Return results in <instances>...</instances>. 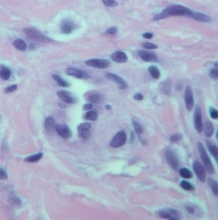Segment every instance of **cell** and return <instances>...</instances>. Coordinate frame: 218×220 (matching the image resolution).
<instances>
[{"label":"cell","instance_id":"cell-43","mask_svg":"<svg viewBox=\"0 0 218 220\" xmlns=\"http://www.w3.org/2000/svg\"><path fill=\"white\" fill-rule=\"evenodd\" d=\"M142 37L144 38H146V39H151L152 37H153V34L150 33H145L142 34Z\"/></svg>","mask_w":218,"mask_h":220},{"label":"cell","instance_id":"cell-49","mask_svg":"<svg viewBox=\"0 0 218 220\" xmlns=\"http://www.w3.org/2000/svg\"><path fill=\"white\" fill-rule=\"evenodd\" d=\"M217 137L218 138V132H217Z\"/></svg>","mask_w":218,"mask_h":220},{"label":"cell","instance_id":"cell-32","mask_svg":"<svg viewBox=\"0 0 218 220\" xmlns=\"http://www.w3.org/2000/svg\"><path fill=\"white\" fill-rule=\"evenodd\" d=\"M180 186L182 188H183L185 190H193V186L191 185V184L188 182L187 181H182L180 183Z\"/></svg>","mask_w":218,"mask_h":220},{"label":"cell","instance_id":"cell-8","mask_svg":"<svg viewBox=\"0 0 218 220\" xmlns=\"http://www.w3.org/2000/svg\"><path fill=\"white\" fill-rule=\"evenodd\" d=\"M105 77L108 80H111L117 84L119 88H120L121 89H124L127 88V87H128L127 83L121 77L115 75L114 74L110 73V72L105 73Z\"/></svg>","mask_w":218,"mask_h":220},{"label":"cell","instance_id":"cell-38","mask_svg":"<svg viewBox=\"0 0 218 220\" xmlns=\"http://www.w3.org/2000/svg\"><path fill=\"white\" fill-rule=\"evenodd\" d=\"M17 89V85H12V86L8 87V88H7L5 90V93H12V92L15 91Z\"/></svg>","mask_w":218,"mask_h":220},{"label":"cell","instance_id":"cell-6","mask_svg":"<svg viewBox=\"0 0 218 220\" xmlns=\"http://www.w3.org/2000/svg\"><path fill=\"white\" fill-rule=\"evenodd\" d=\"M194 124L197 131L201 133L203 131L202 111L199 105H196L194 112Z\"/></svg>","mask_w":218,"mask_h":220},{"label":"cell","instance_id":"cell-44","mask_svg":"<svg viewBox=\"0 0 218 220\" xmlns=\"http://www.w3.org/2000/svg\"><path fill=\"white\" fill-rule=\"evenodd\" d=\"M92 108H93V105H92V104H91V103L85 104V105H84V107H83V109H84V110H91V109H92Z\"/></svg>","mask_w":218,"mask_h":220},{"label":"cell","instance_id":"cell-35","mask_svg":"<svg viewBox=\"0 0 218 220\" xmlns=\"http://www.w3.org/2000/svg\"><path fill=\"white\" fill-rule=\"evenodd\" d=\"M209 112H210V116L213 119H218V110L217 109L210 107L209 109Z\"/></svg>","mask_w":218,"mask_h":220},{"label":"cell","instance_id":"cell-17","mask_svg":"<svg viewBox=\"0 0 218 220\" xmlns=\"http://www.w3.org/2000/svg\"><path fill=\"white\" fill-rule=\"evenodd\" d=\"M111 59L116 63H124L127 61L128 56L122 51H116L112 54Z\"/></svg>","mask_w":218,"mask_h":220},{"label":"cell","instance_id":"cell-22","mask_svg":"<svg viewBox=\"0 0 218 220\" xmlns=\"http://www.w3.org/2000/svg\"><path fill=\"white\" fill-rule=\"evenodd\" d=\"M203 130L204 131V133L206 137H210V136H212L214 132V127L213 124L210 122L206 121L204 124L203 125Z\"/></svg>","mask_w":218,"mask_h":220},{"label":"cell","instance_id":"cell-36","mask_svg":"<svg viewBox=\"0 0 218 220\" xmlns=\"http://www.w3.org/2000/svg\"><path fill=\"white\" fill-rule=\"evenodd\" d=\"M102 2L107 6H115L118 5L115 0H102Z\"/></svg>","mask_w":218,"mask_h":220},{"label":"cell","instance_id":"cell-25","mask_svg":"<svg viewBox=\"0 0 218 220\" xmlns=\"http://www.w3.org/2000/svg\"><path fill=\"white\" fill-rule=\"evenodd\" d=\"M148 70L151 76L153 77L154 79H159V77H160V72H159L158 68L156 67L151 66L148 68Z\"/></svg>","mask_w":218,"mask_h":220},{"label":"cell","instance_id":"cell-18","mask_svg":"<svg viewBox=\"0 0 218 220\" xmlns=\"http://www.w3.org/2000/svg\"><path fill=\"white\" fill-rule=\"evenodd\" d=\"M190 17L202 23H208L210 20V18L209 16L200 12H192Z\"/></svg>","mask_w":218,"mask_h":220},{"label":"cell","instance_id":"cell-11","mask_svg":"<svg viewBox=\"0 0 218 220\" xmlns=\"http://www.w3.org/2000/svg\"><path fill=\"white\" fill-rule=\"evenodd\" d=\"M55 129L60 137L64 139H69L71 137V132L69 127L66 124H57L56 125Z\"/></svg>","mask_w":218,"mask_h":220},{"label":"cell","instance_id":"cell-45","mask_svg":"<svg viewBox=\"0 0 218 220\" xmlns=\"http://www.w3.org/2000/svg\"><path fill=\"white\" fill-rule=\"evenodd\" d=\"M143 98L144 97H143L142 95L139 94V93L135 95L134 96H133V98L136 100H143Z\"/></svg>","mask_w":218,"mask_h":220},{"label":"cell","instance_id":"cell-14","mask_svg":"<svg viewBox=\"0 0 218 220\" xmlns=\"http://www.w3.org/2000/svg\"><path fill=\"white\" fill-rule=\"evenodd\" d=\"M138 55L142 58V60L146 62H157L158 58L156 55L152 52L147 51H140L138 52Z\"/></svg>","mask_w":218,"mask_h":220},{"label":"cell","instance_id":"cell-27","mask_svg":"<svg viewBox=\"0 0 218 220\" xmlns=\"http://www.w3.org/2000/svg\"><path fill=\"white\" fill-rule=\"evenodd\" d=\"M43 157V154L42 153H38L36 154H34L32 156H30V157H28L26 158H25V161L27 162H30V163H34V162H36L38 161Z\"/></svg>","mask_w":218,"mask_h":220},{"label":"cell","instance_id":"cell-4","mask_svg":"<svg viewBox=\"0 0 218 220\" xmlns=\"http://www.w3.org/2000/svg\"><path fill=\"white\" fill-rule=\"evenodd\" d=\"M85 63L88 67L100 69H105L111 65L110 61L103 59H91L87 60Z\"/></svg>","mask_w":218,"mask_h":220},{"label":"cell","instance_id":"cell-24","mask_svg":"<svg viewBox=\"0 0 218 220\" xmlns=\"http://www.w3.org/2000/svg\"><path fill=\"white\" fill-rule=\"evenodd\" d=\"M10 75H11V72L8 68L5 67L2 68L1 72H0V78L4 81L9 79Z\"/></svg>","mask_w":218,"mask_h":220},{"label":"cell","instance_id":"cell-1","mask_svg":"<svg viewBox=\"0 0 218 220\" xmlns=\"http://www.w3.org/2000/svg\"><path fill=\"white\" fill-rule=\"evenodd\" d=\"M192 11L183 6L173 5L164 9L160 13H158L154 17V20H159L170 16H186L190 17Z\"/></svg>","mask_w":218,"mask_h":220},{"label":"cell","instance_id":"cell-16","mask_svg":"<svg viewBox=\"0 0 218 220\" xmlns=\"http://www.w3.org/2000/svg\"><path fill=\"white\" fill-rule=\"evenodd\" d=\"M57 95L60 98L61 100L64 102L73 103L76 102V99L74 97V96L67 91H61L60 92H58Z\"/></svg>","mask_w":218,"mask_h":220},{"label":"cell","instance_id":"cell-37","mask_svg":"<svg viewBox=\"0 0 218 220\" xmlns=\"http://www.w3.org/2000/svg\"><path fill=\"white\" fill-rule=\"evenodd\" d=\"M143 47L146 49H156L158 48V46L152 43H150V42H147V43H145L142 45Z\"/></svg>","mask_w":218,"mask_h":220},{"label":"cell","instance_id":"cell-19","mask_svg":"<svg viewBox=\"0 0 218 220\" xmlns=\"http://www.w3.org/2000/svg\"><path fill=\"white\" fill-rule=\"evenodd\" d=\"M61 30L63 33L64 34H70L74 30V25L73 23L70 20H65L63 21V23L61 26Z\"/></svg>","mask_w":218,"mask_h":220},{"label":"cell","instance_id":"cell-29","mask_svg":"<svg viewBox=\"0 0 218 220\" xmlns=\"http://www.w3.org/2000/svg\"><path fill=\"white\" fill-rule=\"evenodd\" d=\"M53 78L57 82V83L60 85V86L62 87H68L69 84L68 83L65 81L64 79H63L61 77H60L59 75H53Z\"/></svg>","mask_w":218,"mask_h":220},{"label":"cell","instance_id":"cell-7","mask_svg":"<svg viewBox=\"0 0 218 220\" xmlns=\"http://www.w3.org/2000/svg\"><path fill=\"white\" fill-rule=\"evenodd\" d=\"M166 159L170 167L173 170H177L179 166V160L177 154L172 150H167L165 153Z\"/></svg>","mask_w":218,"mask_h":220},{"label":"cell","instance_id":"cell-23","mask_svg":"<svg viewBox=\"0 0 218 220\" xmlns=\"http://www.w3.org/2000/svg\"><path fill=\"white\" fill-rule=\"evenodd\" d=\"M13 45L15 46V47L19 51H24L27 48L26 42L21 39H17L16 40H15Z\"/></svg>","mask_w":218,"mask_h":220},{"label":"cell","instance_id":"cell-9","mask_svg":"<svg viewBox=\"0 0 218 220\" xmlns=\"http://www.w3.org/2000/svg\"><path fill=\"white\" fill-rule=\"evenodd\" d=\"M184 100L187 110L188 111H191L193 109L194 106V98L192 89L190 86H187L186 88Z\"/></svg>","mask_w":218,"mask_h":220},{"label":"cell","instance_id":"cell-39","mask_svg":"<svg viewBox=\"0 0 218 220\" xmlns=\"http://www.w3.org/2000/svg\"><path fill=\"white\" fill-rule=\"evenodd\" d=\"M210 77L214 79H218V69H213L210 73Z\"/></svg>","mask_w":218,"mask_h":220},{"label":"cell","instance_id":"cell-46","mask_svg":"<svg viewBox=\"0 0 218 220\" xmlns=\"http://www.w3.org/2000/svg\"><path fill=\"white\" fill-rule=\"evenodd\" d=\"M186 209L187 211L188 212H190V214H193L194 212V209H193V207H190V206H187V207H186Z\"/></svg>","mask_w":218,"mask_h":220},{"label":"cell","instance_id":"cell-15","mask_svg":"<svg viewBox=\"0 0 218 220\" xmlns=\"http://www.w3.org/2000/svg\"><path fill=\"white\" fill-rule=\"evenodd\" d=\"M159 216L164 219H178L177 212L174 209L162 210L159 212Z\"/></svg>","mask_w":218,"mask_h":220},{"label":"cell","instance_id":"cell-28","mask_svg":"<svg viewBox=\"0 0 218 220\" xmlns=\"http://www.w3.org/2000/svg\"><path fill=\"white\" fill-rule=\"evenodd\" d=\"M179 174H180V176H182L183 178H185V179H190L193 176L190 170H188L186 168H181L179 171Z\"/></svg>","mask_w":218,"mask_h":220},{"label":"cell","instance_id":"cell-21","mask_svg":"<svg viewBox=\"0 0 218 220\" xmlns=\"http://www.w3.org/2000/svg\"><path fill=\"white\" fill-rule=\"evenodd\" d=\"M45 127L47 132L51 133L53 130L55 128V120L53 117H48L45 119Z\"/></svg>","mask_w":218,"mask_h":220},{"label":"cell","instance_id":"cell-10","mask_svg":"<svg viewBox=\"0 0 218 220\" xmlns=\"http://www.w3.org/2000/svg\"><path fill=\"white\" fill-rule=\"evenodd\" d=\"M67 74L70 76L75 77L77 79H85L89 77L88 74L85 72L84 71L75 68H68L67 70Z\"/></svg>","mask_w":218,"mask_h":220},{"label":"cell","instance_id":"cell-3","mask_svg":"<svg viewBox=\"0 0 218 220\" xmlns=\"http://www.w3.org/2000/svg\"><path fill=\"white\" fill-rule=\"evenodd\" d=\"M23 31L29 38L43 42H48L51 41V40L50 38L46 37L39 31L33 29H31V28H25Z\"/></svg>","mask_w":218,"mask_h":220},{"label":"cell","instance_id":"cell-13","mask_svg":"<svg viewBox=\"0 0 218 220\" xmlns=\"http://www.w3.org/2000/svg\"><path fill=\"white\" fill-rule=\"evenodd\" d=\"M91 124L89 123H82L80 125H78L77 130L79 134V136L82 139H89L90 137V133H89V130L91 128Z\"/></svg>","mask_w":218,"mask_h":220},{"label":"cell","instance_id":"cell-42","mask_svg":"<svg viewBox=\"0 0 218 220\" xmlns=\"http://www.w3.org/2000/svg\"><path fill=\"white\" fill-rule=\"evenodd\" d=\"M116 32H117V28H116L115 27H110L107 31V33L110 34H115L116 33Z\"/></svg>","mask_w":218,"mask_h":220},{"label":"cell","instance_id":"cell-12","mask_svg":"<svg viewBox=\"0 0 218 220\" xmlns=\"http://www.w3.org/2000/svg\"><path fill=\"white\" fill-rule=\"evenodd\" d=\"M193 167L195 174H197V176L198 177L200 181L202 182H204L205 181L206 175H205V171L204 168H203V167H202V165L199 162L195 161L193 163Z\"/></svg>","mask_w":218,"mask_h":220},{"label":"cell","instance_id":"cell-34","mask_svg":"<svg viewBox=\"0 0 218 220\" xmlns=\"http://www.w3.org/2000/svg\"><path fill=\"white\" fill-rule=\"evenodd\" d=\"M133 126L135 129V131L136 133L140 134L142 133L143 128H142V126L139 123L135 121H134V120H133Z\"/></svg>","mask_w":218,"mask_h":220},{"label":"cell","instance_id":"cell-47","mask_svg":"<svg viewBox=\"0 0 218 220\" xmlns=\"http://www.w3.org/2000/svg\"><path fill=\"white\" fill-rule=\"evenodd\" d=\"M105 108L107 109H111V105H105Z\"/></svg>","mask_w":218,"mask_h":220},{"label":"cell","instance_id":"cell-41","mask_svg":"<svg viewBox=\"0 0 218 220\" xmlns=\"http://www.w3.org/2000/svg\"><path fill=\"white\" fill-rule=\"evenodd\" d=\"M7 178H8V175H7L6 171L2 168H0V179L5 180Z\"/></svg>","mask_w":218,"mask_h":220},{"label":"cell","instance_id":"cell-26","mask_svg":"<svg viewBox=\"0 0 218 220\" xmlns=\"http://www.w3.org/2000/svg\"><path fill=\"white\" fill-rule=\"evenodd\" d=\"M209 183L214 195L218 197V183L211 178L209 179Z\"/></svg>","mask_w":218,"mask_h":220},{"label":"cell","instance_id":"cell-30","mask_svg":"<svg viewBox=\"0 0 218 220\" xmlns=\"http://www.w3.org/2000/svg\"><path fill=\"white\" fill-rule=\"evenodd\" d=\"M98 118V114L94 110H91L87 112L85 115V119L87 120L95 121Z\"/></svg>","mask_w":218,"mask_h":220},{"label":"cell","instance_id":"cell-2","mask_svg":"<svg viewBox=\"0 0 218 220\" xmlns=\"http://www.w3.org/2000/svg\"><path fill=\"white\" fill-rule=\"evenodd\" d=\"M197 147L202 160L203 163V164H204L206 169L207 170V171L210 174H213L214 172V168L212 164L211 161H210V160L208 157L207 153L205 150L204 147H203V146L201 142H198L197 144Z\"/></svg>","mask_w":218,"mask_h":220},{"label":"cell","instance_id":"cell-31","mask_svg":"<svg viewBox=\"0 0 218 220\" xmlns=\"http://www.w3.org/2000/svg\"><path fill=\"white\" fill-rule=\"evenodd\" d=\"M170 89H171L170 82L168 80L164 82V83L163 84V87H162V90L163 91V93L166 95H168L170 91Z\"/></svg>","mask_w":218,"mask_h":220},{"label":"cell","instance_id":"cell-33","mask_svg":"<svg viewBox=\"0 0 218 220\" xmlns=\"http://www.w3.org/2000/svg\"><path fill=\"white\" fill-rule=\"evenodd\" d=\"M101 99H102V97L99 94H94L91 95L89 97V101L91 103H99L101 101Z\"/></svg>","mask_w":218,"mask_h":220},{"label":"cell","instance_id":"cell-5","mask_svg":"<svg viewBox=\"0 0 218 220\" xmlns=\"http://www.w3.org/2000/svg\"><path fill=\"white\" fill-rule=\"evenodd\" d=\"M126 139L127 136L126 133L123 131L119 132L118 133H116L115 135L112 139L110 146L114 148L121 147L125 144Z\"/></svg>","mask_w":218,"mask_h":220},{"label":"cell","instance_id":"cell-48","mask_svg":"<svg viewBox=\"0 0 218 220\" xmlns=\"http://www.w3.org/2000/svg\"><path fill=\"white\" fill-rule=\"evenodd\" d=\"M214 66L216 68H217L218 69V61H217L215 64H214Z\"/></svg>","mask_w":218,"mask_h":220},{"label":"cell","instance_id":"cell-40","mask_svg":"<svg viewBox=\"0 0 218 220\" xmlns=\"http://www.w3.org/2000/svg\"><path fill=\"white\" fill-rule=\"evenodd\" d=\"M181 139H182L181 135L179 133H177V134H176V135H174L170 137V140L172 142H177V141H179L180 140H181Z\"/></svg>","mask_w":218,"mask_h":220},{"label":"cell","instance_id":"cell-20","mask_svg":"<svg viewBox=\"0 0 218 220\" xmlns=\"http://www.w3.org/2000/svg\"><path fill=\"white\" fill-rule=\"evenodd\" d=\"M207 147L208 150L209 151L210 153L211 154V155L214 158L216 161L217 162V164H218V147L213 144L210 141H207Z\"/></svg>","mask_w":218,"mask_h":220}]
</instances>
